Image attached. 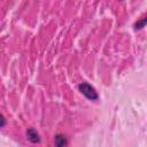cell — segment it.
Returning <instances> with one entry per match:
<instances>
[{
	"label": "cell",
	"mask_w": 147,
	"mask_h": 147,
	"mask_svg": "<svg viewBox=\"0 0 147 147\" xmlns=\"http://www.w3.org/2000/svg\"><path fill=\"white\" fill-rule=\"evenodd\" d=\"M146 22H147V18H146V17H142V18H140L139 21H137V22L134 23V29H136V30H140V29L145 28V25H146Z\"/></svg>",
	"instance_id": "cell-4"
},
{
	"label": "cell",
	"mask_w": 147,
	"mask_h": 147,
	"mask_svg": "<svg viewBox=\"0 0 147 147\" xmlns=\"http://www.w3.org/2000/svg\"><path fill=\"white\" fill-rule=\"evenodd\" d=\"M121 1H122V0H121Z\"/></svg>",
	"instance_id": "cell-6"
},
{
	"label": "cell",
	"mask_w": 147,
	"mask_h": 147,
	"mask_svg": "<svg viewBox=\"0 0 147 147\" xmlns=\"http://www.w3.org/2000/svg\"><path fill=\"white\" fill-rule=\"evenodd\" d=\"M5 125H6V119H5L3 115L0 113V129H1V127H3Z\"/></svg>",
	"instance_id": "cell-5"
},
{
	"label": "cell",
	"mask_w": 147,
	"mask_h": 147,
	"mask_svg": "<svg viewBox=\"0 0 147 147\" xmlns=\"http://www.w3.org/2000/svg\"><path fill=\"white\" fill-rule=\"evenodd\" d=\"M54 144L57 147H64V146H67L68 145V141H67L65 136L64 134H61V133L55 134V137H54Z\"/></svg>",
	"instance_id": "cell-3"
},
{
	"label": "cell",
	"mask_w": 147,
	"mask_h": 147,
	"mask_svg": "<svg viewBox=\"0 0 147 147\" xmlns=\"http://www.w3.org/2000/svg\"><path fill=\"white\" fill-rule=\"evenodd\" d=\"M78 91L88 100L91 101H96L99 99L98 92L95 91V88L93 86H91L88 83H80L78 85Z\"/></svg>",
	"instance_id": "cell-1"
},
{
	"label": "cell",
	"mask_w": 147,
	"mask_h": 147,
	"mask_svg": "<svg viewBox=\"0 0 147 147\" xmlns=\"http://www.w3.org/2000/svg\"><path fill=\"white\" fill-rule=\"evenodd\" d=\"M26 139L32 144L40 142V136L33 127H30L26 130Z\"/></svg>",
	"instance_id": "cell-2"
}]
</instances>
